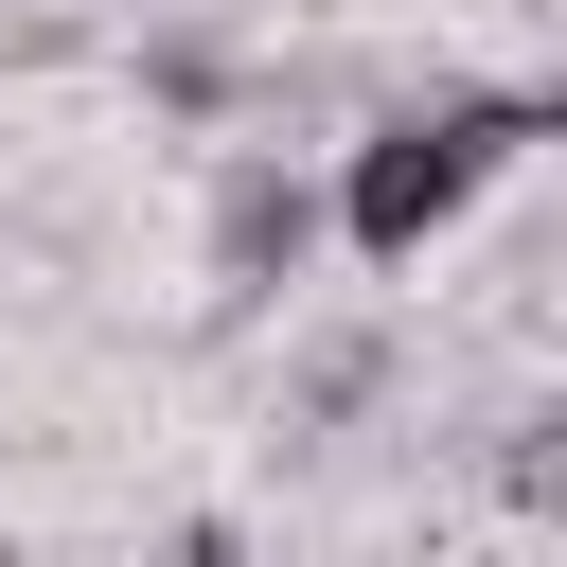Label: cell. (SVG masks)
Segmentation results:
<instances>
[{
	"label": "cell",
	"mask_w": 567,
	"mask_h": 567,
	"mask_svg": "<svg viewBox=\"0 0 567 567\" xmlns=\"http://www.w3.org/2000/svg\"><path fill=\"white\" fill-rule=\"evenodd\" d=\"M372 372H390V337H319V354H301V425H354Z\"/></svg>",
	"instance_id": "obj_3"
},
{
	"label": "cell",
	"mask_w": 567,
	"mask_h": 567,
	"mask_svg": "<svg viewBox=\"0 0 567 567\" xmlns=\"http://www.w3.org/2000/svg\"><path fill=\"white\" fill-rule=\"evenodd\" d=\"M159 567H248V532H230V514H195V532H159Z\"/></svg>",
	"instance_id": "obj_4"
},
{
	"label": "cell",
	"mask_w": 567,
	"mask_h": 567,
	"mask_svg": "<svg viewBox=\"0 0 567 567\" xmlns=\"http://www.w3.org/2000/svg\"><path fill=\"white\" fill-rule=\"evenodd\" d=\"M549 142V89H425V106H390L354 159H337V230L372 248V266H425L443 230H461V195L496 177V159H532Z\"/></svg>",
	"instance_id": "obj_1"
},
{
	"label": "cell",
	"mask_w": 567,
	"mask_h": 567,
	"mask_svg": "<svg viewBox=\"0 0 567 567\" xmlns=\"http://www.w3.org/2000/svg\"><path fill=\"white\" fill-rule=\"evenodd\" d=\"M301 266H319V195H301L284 159H230V177H213V319H266Z\"/></svg>",
	"instance_id": "obj_2"
}]
</instances>
